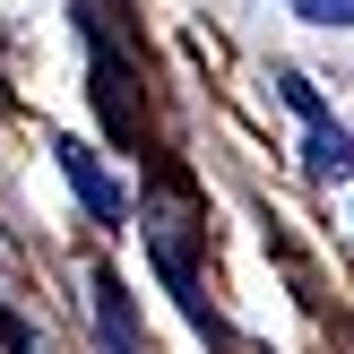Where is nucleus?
<instances>
[{"label": "nucleus", "mask_w": 354, "mask_h": 354, "mask_svg": "<svg viewBox=\"0 0 354 354\" xmlns=\"http://www.w3.org/2000/svg\"><path fill=\"white\" fill-rule=\"evenodd\" d=\"M61 173H69V190L86 199V216H95V225H121V216H130V199L113 190V173H104L86 147H69V138H61Z\"/></svg>", "instance_id": "1"}, {"label": "nucleus", "mask_w": 354, "mask_h": 354, "mask_svg": "<svg viewBox=\"0 0 354 354\" xmlns=\"http://www.w3.org/2000/svg\"><path fill=\"white\" fill-rule=\"evenodd\" d=\"M303 156H311V173H320V182H354V130H337L328 113H311Z\"/></svg>", "instance_id": "2"}, {"label": "nucleus", "mask_w": 354, "mask_h": 354, "mask_svg": "<svg viewBox=\"0 0 354 354\" xmlns=\"http://www.w3.org/2000/svg\"><path fill=\"white\" fill-rule=\"evenodd\" d=\"M294 17H311V26H354V0H294Z\"/></svg>", "instance_id": "3"}]
</instances>
